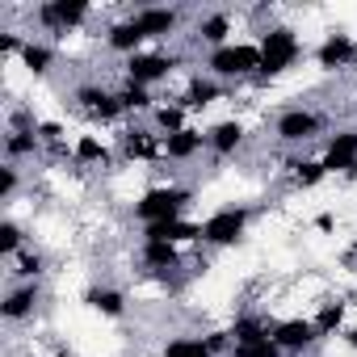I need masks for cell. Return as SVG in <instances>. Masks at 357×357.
<instances>
[{"label":"cell","instance_id":"6da1fadb","mask_svg":"<svg viewBox=\"0 0 357 357\" xmlns=\"http://www.w3.org/2000/svg\"><path fill=\"white\" fill-rule=\"evenodd\" d=\"M190 202H194V190H190V185L164 181V185L143 190V194L130 202V215H135L139 227H147V223H164V219H185Z\"/></svg>","mask_w":357,"mask_h":357},{"label":"cell","instance_id":"7a4b0ae2","mask_svg":"<svg viewBox=\"0 0 357 357\" xmlns=\"http://www.w3.org/2000/svg\"><path fill=\"white\" fill-rule=\"evenodd\" d=\"M257 51H261V80H278L290 68H298L303 38H298L294 26H265L261 38H257Z\"/></svg>","mask_w":357,"mask_h":357},{"label":"cell","instance_id":"3957f363","mask_svg":"<svg viewBox=\"0 0 357 357\" xmlns=\"http://www.w3.org/2000/svg\"><path fill=\"white\" fill-rule=\"evenodd\" d=\"M202 68H206V76H215L219 84H240V80H252V76H261V51H257V43H227V47H219V51H206V59H202Z\"/></svg>","mask_w":357,"mask_h":357},{"label":"cell","instance_id":"277c9868","mask_svg":"<svg viewBox=\"0 0 357 357\" xmlns=\"http://www.w3.org/2000/svg\"><path fill=\"white\" fill-rule=\"evenodd\" d=\"M248 223H252V206H219L202 219V244L206 248H236L244 236H248Z\"/></svg>","mask_w":357,"mask_h":357},{"label":"cell","instance_id":"5b68a950","mask_svg":"<svg viewBox=\"0 0 357 357\" xmlns=\"http://www.w3.org/2000/svg\"><path fill=\"white\" fill-rule=\"evenodd\" d=\"M319 130H324V114L311 105H286L273 118V139L282 147H307L311 139H319Z\"/></svg>","mask_w":357,"mask_h":357},{"label":"cell","instance_id":"8992f818","mask_svg":"<svg viewBox=\"0 0 357 357\" xmlns=\"http://www.w3.org/2000/svg\"><path fill=\"white\" fill-rule=\"evenodd\" d=\"M89 17H93V5H89V0H43V5L34 9V22H38L47 34H55V38L76 34Z\"/></svg>","mask_w":357,"mask_h":357},{"label":"cell","instance_id":"52a82bcc","mask_svg":"<svg viewBox=\"0 0 357 357\" xmlns=\"http://www.w3.org/2000/svg\"><path fill=\"white\" fill-rule=\"evenodd\" d=\"M176 63H181V55H172V51H139L122 63V80L139 89H155L176 72Z\"/></svg>","mask_w":357,"mask_h":357},{"label":"cell","instance_id":"ba28073f","mask_svg":"<svg viewBox=\"0 0 357 357\" xmlns=\"http://www.w3.org/2000/svg\"><path fill=\"white\" fill-rule=\"evenodd\" d=\"M72 101H76V109L89 114L93 122H118V118H126L122 105H118V89H105V84H97V80L76 84V89H72Z\"/></svg>","mask_w":357,"mask_h":357},{"label":"cell","instance_id":"9c48e42d","mask_svg":"<svg viewBox=\"0 0 357 357\" xmlns=\"http://www.w3.org/2000/svg\"><path fill=\"white\" fill-rule=\"evenodd\" d=\"M319 164L328 168V176H357V126H340L324 139Z\"/></svg>","mask_w":357,"mask_h":357},{"label":"cell","instance_id":"30bf717a","mask_svg":"<svg viewBox=\"0 0 357 357\" xmlns=\"http://www.w3.org/2000/svg\"><path fill=\"white\" fill-rule=\"evenodd\" d=\"M181 9L176 5H139V9H130V22L143 30V38L147 43H168L176 30H181Z\"/></svg>","mask_w":357,"mask_h":357},{"label":"cell","instance_id":"8fae6325","mask_svg":"<svg viewBox=\"0 0 357 357\" xmlns=\"http://www.w3.org/2000/svg\"><path fill=\"white\" fill-rule=\"evenodd\" d=\"M273 344L286 353V357H307L315 344H319V332L307 315H286L273 324Z\"/></svg>","mask_w":357,"mask_h":357},{"label":"cell","instance_id":"7c38bea8","mask_svg":"<svg viewBox=\"0 0 357 357\" xmlns=\"http://www.w3.org/2000/svg\"><path fill=\"white\" fill-rule=\"evenodd\" d=\"M38 307H43V286L38 282H13L5 290V298H0V319L17 328V324H30L38 315Z\"/></svg>","mask_w":357,"mask_h":357},{"label":"cell","instance_id":"4fadbf2b","mask_svg":"<svg viewBox=\"0 0 357 357\" xmlns=\"http://www.w3.org/2000/svg\"><path fill=\"white\" fill-rule=\"evenodd\" d=\"M118 155L126 164H155V160H164V139L147 126H126L118 135Z\"/></svg>","mask_w":357,"mask_h":357},{"label":"cell","instance_id":"5bb4252c","mask_svg":"<svg viewBox=\"0 0 357 357\" xmlns=\"http://www.w3.org/2000/svg\"><path fill=\"white\" fill-rule=\"evenodd\" d=\"M353 63H357V38L349 30L324 34V43L315 47V68L319 72H349Z\"/></svg>","mask_w":357,"mask_h":357},{"label":"cell","instance_id":"9a60e30c","mask_svg":"<svg viewBox=\"0 0 357 357\" xmlns=\"http://www.w3.org/2000/svg\"><path fill=\"white\" fill-rule=\"evenodd\" d=\"M80 303H84L93 315H101V319H122V315L130 311L126 290H118V286H109V282H93V286H84Z\"/></svg>","mask_w":357,"mask_h":357},{"label":"cell","instance_id":"2e32d148","mask_svg":"<svg viewBox=\"0 0 357 357\" xmlns=\"http://www.w3.org/2000/svg\"><path fill=\"white\" fill-rule=\"evenodd\" d=\"M139 240H160V244H202V223L194 219H164V223H147L139 227Z\"/></svg>","mask_w":357,"mask_h":357},{"label":"cell","instance_id":"e0dca14e","mask_svg":"<svg viewBox=\"0 0 357 357\" xmlns=\"http://www.w3.org/2000/svg\"><path fill=\"white\" fill-rule=\"evenodd\" d=\"M231 34H236V17H231L227 9H211V13H202V17L194 22V38H198L206 51H219V47L236 43Z\"/></svg>","mask_w":357,"mask_h":357},{"label":"cell","instance_id":"ac0fdd59","mask_svg":"<svg viewBox=\"0 0 357 357\" xmlns=\"http://www.w3.org/2000/svg\"><path fill=\"white\" fill-rule=\"evenodd\" d=\"M181 261H185V252H181V244H160V240H139V265H143V273H172V269H181Z\"/></svg>","mask_w":357,"mask_h":357},{"label":"cell","instance_id":"d6986e66","mask_svg":"<svg viewBox=\"0 0 357 357\" xmlns=\"http://www.w3.org/2000/svg\"><path fill=\"white\" fill-rule=\"evenodd\" d=\"M248 143V126L240 122V118H223V122H215V126H206V151H215V155H236L240 147Z\"/></svg>","mask_w":357,"mask_h":357},{"label":"cell","instance_id":"ffe728a7","mask_svg":"<svg viewBox=\"0 0 357 357\" xmlns=\"http://www.w3.org/2000/svg\"><path fill=\"white\" fill-rule=\"evenodd\" d=\"M202 147H206V130L185 126V130H176V135L164 139V160L168 164H190V160L202 155Z\"/></svg>","mask_w":357,"mask_h":357},{"label":"cell","instance_id":"44dd1931","mask_svg":"<svg viewBox=\"0 0 357 357\" xmlns=\"http://www.w3.org/2000/svg\"><path fill=\"white\" fill-rule=\"evenodd\" d=\"M273 324L278 319H269L265 311H240L227 332H231L236 344H252V340H273Z\"/></svg>","mask_w":357,"mask_h":357},{"label":"cell","instance_id":"7402d4cb","mask_svg":"<svg viewBox=\"0 0 357 357\" xmlns=\"http://www.w3.org/2000/svg\"><path fill=\"white\" fill-rule=\"evenodd\" d=\"M147 38H143V30L130 22V13L122 17V22H114L109 30H105V47L114 51V55H122V59H130V55H139V51H147L143 47Z\"/></svg>","mask_w":357,"mask_h":357},{"label":"cell","instance_id":"603a6c76","mask_svg":"<svg viewBox=\"0 0 357 357\" xmlns=\"http://www.w3.org/2000/svg\"><path fill=\"white\" fill-rule=\"evenodd\" d=\"M72 164H80V168H109L114 164V151H109V143L101 135H76Z\"/></svg>","mask_w":357,"mask_h":357},{"label":"cell","instance_id":"cb8c5ba5","mask_svg":"<svg viewBox=\"0 0 357 357\" xmlns=\"http://www.w3.org/2000/svg\"><path fill=\"white\" fill-rule=\"evenodd\" d=\"M223 93H227V84H219L215 76H190V84L181 93V105L194 114V109H206V105L223 101Z\"/></svg>","mask_w":357,"mask_h":357},{"label":"cell","instance_id":"d4e9b609","mask_svg":"<svg viewBox=\"0 0 357 357\" xmlns=\"http://www.w3.org/2000/svg\"><path fill=\"white\" fill-rule=\"evenodd\" d=\"M55 59H59V51H55L51 43H43V38H30V43H26V51H22V68H26V76H34V80L51 76Z\"/></svg>","mask_w":357,"mask_h":357},{"label":"cell","instance_id":"484cf974","mask_svg":"<svg viewBox=\"0 0 357 357\" xmlns=\"http://www.w3.org/2000/svg\"><path fill=\"white\" fill-rule=\"evenodd\" d=\"M43 273H47V252L43 248H22L13 261H9V278L13 282H43Z\"/></svg>","mask_w":357,"mask_h":357},{"label":"cell","instance_id":"4316f807","mask_svg":"<svg viewBox=\"0 0 357 357\" xmlns=\"http://www.w3.org/2000/svg\"><path fill=\"white\" fill-rule=\"evenodd\" d=\"M344 319H349V303H340V298L319 303V311L311 315V324H315L319 340H328V336H344Z\"/></svg>","mask_w":357,"mask_h":357},{"label":"cell","instance_id":"83f0119b","mask_svg":"<svg viewBox=\"0 0 357 357\" xmlns=\"http://www.w3.org/2000/svg\"><path fill=\"white\" fill-rule=\"evenodd\" d=\"M38 151H43V139H38V130H5V164L34 160Z\"/></svg>","mask_w":357,"mask_h":357},{"label":"cell","instance_id":"f1b7e54d","mask_svg":"<svg viewBox=\"0 0 357 357\" xmlns=\"http://www.w3.org/2000/svg\"><path fill=\"white\" fill-rule=\"evenodd\" d=\"M151 122H155V135L168 139V135H176V130L190 126V109L181 101H168V105H155L151 109Z\"/></svg>","mask_w":357,"mask_h":357},{"label":"cell","instance_id":"f546056e","mask_svg":"<svg viewBox=\"0 0 357 357\" xmlns=\"http://www.w3.org/2000/svg\"><path fill=\"white\" fill-rule=\"evenodd\" d=\"M160 357H215L206 336H168L160 344Z\"/></svg>","mask_w":357,"mask_h":357},{"label":"cell","instance_id":"4dcf8cb0","mask_svg":"<svg viewBox=\"0 0 357 357\" xmlns=\"http://www.w3.org/2000/svg\"><path fill=\"white\" fill-rule=\"evenodd\" d=\"M290 181H294V190H315V185H324L328 181V168L319 164V160H290Z\"/></svg>","mask_w":357,"mask_h":357},{"label":"cell","instance_id":"1f68e13d","mask_svg":"<svg viewBox=\"0 0 357 357\" xmlns=\"http://www.w3.org/2000/svg\"><path fill=\"white\" fill-rule=\"evenodd\" d=\"M118 105H122V114H151L155 109V97H151V89H139V84H118Z\"/></svg>","mask_w":357,"mask_h":357},{"label":"cell","instance_id":"d6a6232c","mask_svg":"<svg viewBox=\"0 0 357 357\" xmlns=\"http://www.w3.org/2000/svg\"><path fill=\"white\" fill-rule=\"evenodd\" d=\"M22 248H30V231H26L17 219H5V223H0V257L13 261Z\"/></svg>","mask_w":357,"mask_h":357},{"label":"cell","instance_id":"836d02e7","mask_svg":"<svg viewBox=\"0 0 357 357\" xmlns=\"http://www.w3.org/2000/svg\"><path fill=\"white\" fill-rule=\"evenodd\" d=\"M22 190V164H5L0 168V202H13Z\"/></svg>","mask_w":357,"mask_h":357},{"label":"cell","instance_id":"e575fe53","mask_svg":"<svg viewBox=\"0 0 357 357\" xmlns=\"http://www.w3.org/2000/svg\"><path fill=\"white\" fill-rule=\"evenodd\" d=\"M227 357H286L273 340H252V344H231Z\"/></svg>","mask_w":357,"mask_h":357},{"label":"cell","instance_id":"d590c367","mask_svg":"<svg viewBox=\"0 0 357 357\" xmlns=\"http://www.w3.org/2000/svg\"><path fill=\"white\" fill-rule=\"evenodd\" d=\"M30 38H22L17 30H0V59H22Z\"/></svg>","mask_w":357,"mask_h":357},{"label":"cell","instance_id":"8d00e7d4","mask_svg":"<svg viewBox=\"0 0 357 357\" xmlns=\"http://www.w3.org/2000/svg\"><path fill=\"white\" fill-rule=\"evenodd\" d=\"M315 227H319V231H332V227H336V215H332V211H324V215L315 219Z\"/></svg>","mask_w":357,"mask_h":357},{"label":"cell","instance_id":"74e56055","mask_svg":"<svg viewBox=\"0 0 357 357\" xmlns=\"http://www.w3.org/2000/svg\"><path fill=\"white\" fill-rule=\"evenodd\" d=\"M344 344H349V349L357 353V324H353V328H344Z\"/></svg>","mask_w":357,"mask_h":357},{"label":"cell","instance_id":"f35d334b","mask_svg":"<svg viewBox=\"0 0 357 357\" xmlns=\"http://www.w3.org/2000/svg\"><path fill=\"white\" fill-rule=\"evenodd\" d=\"M51 357H72V353H68V349H55V353H51Z\"/></svg>","mask_w":357,"mask_h":357}]
</instances>
